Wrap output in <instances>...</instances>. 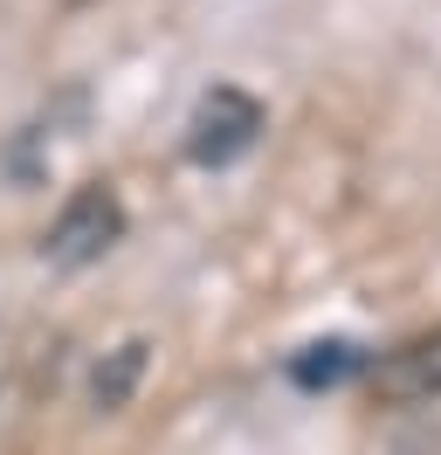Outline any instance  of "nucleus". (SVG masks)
I'll return each mask as SVG.
<instances>
[{
	"mask_svg": "<svg viewBox=\"0 0 441 455\" xmlns=\"http://www.w3.org/2000/svg\"><path fill=\"white\" fill-rule=\"evenodd\" d=\"M117 242H124V200L110 194L104 180H90V187H76V194L62 200V214H55L49 235H42V256H49L55 269H90V262H104Z\"/></svg>",
	"mask_w": 441,
	"mask_h": 455,
	"instance_id": "obj_1",
	"label": "nucleus"
},
{
	"mask_svg": "<svg viewBox=\"0 0 441 455\" xmlns=\"http://www.w3.org/2000/svg\"><path fill=\"white\" fill-rule=\"evenodd\" d=\"M373 394L393 400V407H421V400H441V324L386 352L380 366H373Z\"/></svg>",
	"mask_w": 441,
	"mask_h": 455,
	"instance_id": "obj_3",
	"label": "nucleus"
},
{
	"mask_svg": "<svg viewBox=\"0 0 441 455\" xmlns=\"http://www.w3.org/2000/svg\"><path fill=\"white\" fill-rule=\"evenodd\" d=\"M345 372H358V345H345V339H325V345H303L297 359H290V379L297 387H338Z\"/></svg>",
	"mask_w": 441,
	"mask_h": 455,
	"instance_id": "obj_4",
	"label": "nucleus"
},
{
	"mask_svg": "<svg viewBox=\"0 0 441 455\" xmlns=\"http://www.w3.org/2000/svg\"><path fill=\"white\" fill-rule=\"evenodd\" d=\"M255 132H262V104L235 84H214L187 117V159L193 166H228L255 145Z\"/></svg>",
	"mask_w": 441,
	"mask_h": 455,
	"instance_id": "obj_2",
	"label": "nucleus"
},
{
	"mask_svg": "<svg viewBox=\"0 0 441 455\" xmlns=\"http://www.w3.org/2000/svg\"><path fill=\"white\" fill-rule=\"evenodd\" d=\"M138 372H145V345H117V352H110L104 366H97V387H90V394H97V407H124V400H132V387H138Z\"/></svg>",
	"mask_w": 441,
	"mask_h": 455,
	"instance_id": "obj_5",
	"label": "nucleus"
}]
</instances>
